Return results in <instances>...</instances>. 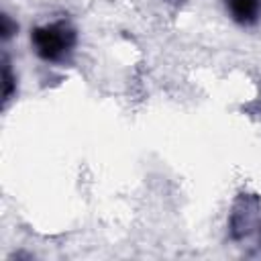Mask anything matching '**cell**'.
Here are the masks:
<instances>
[{"label": "cell", "mask_w": 261, "mask_h": 261, "mask_svg": "<svg viewBox=\"0 0 261 261\" xmlns=\"http://www.w3.org/2000/svg\"><path fill=\"white\" fill-rule=\"evenodd\" d=\"M31 41H33V47L41 59L57 61L65 53L71 51V47L75 43V33L61 22L59 24H47V27L35 29L31 35Z\"/></svg>", "instance_id": "1"}, {"label": "cell", "mask_w": 261, "mask_h": 261, "mask_svg": "<svg viewBox=\"0 0 261 261\" xmlns=\"http://www.w3.org/2000/svg\"><path fill=\"white\" fill-rule=\"evenodd\" d=\"M230 16L239 24H253L261 12V0H226Z\"/></svg>", "instance_id": "2"}, {"label": "cell", "mask_w": 261, "mask_h": 261, "mask_svg": "<svg viewBox=\"0 0 261 261\" xmlns=\"http://www.w3.org/2000/svg\"><path fill=\"white\" fill-rule=\"evenodd\" d=\"M2 86H4L2 98H4V102H6V100L10 98V94H12V90H14V77H12V73H10L8 63L4 65V71H2Z\"/></svg>", "instance_id": "3"}, {"label": "cell", "mask_w": 261, "mask_h": 261, "mask_svg": "<svg viewBox=\"0 0 261 261\" xmlns=\"http://www.w3.org/2000/svg\"><path fill=\"white\" fill-rule=\"evenodd\" d=\"M14 31H16V24H12V22H10V16L4 14V16H2V24H0V33H2V37L8 39Z\"/></svg>", "instance_id": "4"}]
</instances>
